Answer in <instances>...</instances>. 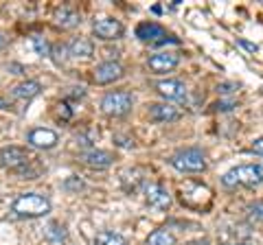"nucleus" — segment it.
Listing matches in <instances>:
<instances>
[{
    "label": "nucleus",
    "mask_w": 263,
    "mask_h": 245,
    "mask_svg": "<svg viewBox=\"0 0 263 245\" xmlns=\"http://www.w3.org/2000/svg\"><path fill=\"white\" fill-rule=\"evenodd\" d=\"M81 160H84L88 167H92V169H108V167H112L114 156H112L110 151L90 149V151H86L84 156H81Z\"/></svg>",
    "instance_id": "13"
},
{
    "label": "nucleus",
    "mask_w": 263,
    "mask_h": 245,
    "mask_svg": "<svg viewBox=\"0 0 263 245\" xmlns=\"http://www.w3.org/2000/svg\"><path fill=\"white\" fill-rule=\"evenodd\" d=\"M252 151L259 153V156H263V138H259V140L252 142Z\"/></svg>",
    "instance_id": "24"
},
{
    "label": "nucleus",
    "mask_w": 263,
    "mask_h": 245,
    "mask_svg": "<svg viewBox=\"0 0 263 245\" xmlns=\"http://www.w3.org/2000/svg\"><path fill=\"white\" fill-rule=\"evenodd\" d=\"M145 195H147V203L154 208H160V210H167L171 206V195L169 191L164 189L160 184H149L145 189Z\"/></svg>",
    "instance_id": "10"
},
{
    "label": "nucleus",
    "mask_w": 263,
    "mask_h": 245,
    "mask_svg": "<svg viewBox=\"0 0 263 245\" xmlns=\"http://www.w3.org/2000/svg\"><path fill=\"white\" fill-rule=\"evenodd\" d=\"M134 105V96L127 90H117V92H108L101 99V110L108 116H125Z\"/></svg>",
    "instance_id": "4"
},
{
    "label": "nucleus",
    "mask_w": 263,
    "mask_h": 245,
    "mask_svg": "<svg viewBox=\"0 0 263 245\" xmlns=\"http://www.w3.org/2000/svg\"><path fill=\"white\" fill-rule=\"evenodd\" d=\"M149 118L156 122H171L180 118V112L167 103H154L149 105Z\"/></svg>",
    "instance_id": "14"
},
{
    "label": "nucleus",
    "mask_w": 263,
    "mask_h": 245,
    "mask_svg": "<svg viewBox=\"0 0 263 245\" xmlns=\"http://www.w3.org/2000/svg\"><path fill=\"white\" fill-rule=\"evenodd\" d=\"M235 245H246V243H235Z\"/></svg>",
    "instance_id": "29"
},
{
    "label": "nucleus",
    "mask_w": 263,
    "mask_h": 245,
    "mask_svg": "<svg viewBox=\"0 0 263 245\" xmlns=\"http://www.w3.org/2000/svg\"><path fill=\"white\" fill-rule=\"evenodd\" d=\"M147 245H176V236L171 234L169 230H154L149 236H147Z\"/></svg>",
    "instance_id": "19"
},
{
    "label": "nucleus",
    "mask_w": 263,
    "mask_h": 245,
    "mask_svg": "<svg viewBox=\"0 0 263 245\" xmlns=\"http://www.w3.org/2000/svg\"><path fill=\"white\" fill-rule=\"evenodd\" d=\"M0 110H9V103H7L5 99H0Z\"/></svg>",
    "instance_id": "27"
},
{
    "label": "nucleus",
    "mask_w": 263,
    "mask_h": 245,
    "mask_svg": "<svg viewBox=\"0 0 263 245\" xmlns=\"http://www.w3.org/2000/svg\"><path fill=\"white\" fill-rule=\"evenodd\" d=\"M215 108H217V110H230V108H233V105H230V103H217Z\"/></svg>",
    "instance_id": "26"
},
{
    "label": "nucleus",
    "mask_w": 263,
    "mask_h": 245,
    "mask_svg": "<svg viewBox=\"0 0 263 245\" xmlns=\"http://www.w3.org/2000/svg\"><path fill=\"white\" fill-rule=\"evenodd\" d=\"M206 165V156L200 149H182L171 158V167L180 173H202Z\"/></svg>",
    "instance_id": "3"
},
{
    "label": "nucleus",
    "mask_w": 263,
    "mask_h": 245,
    "mask_svg": "<svg viewBox=\"0 0 263 245\" xmlns=\"http://www.w3.org/2000/svg\"><path fill=\"white\" fill-rule=\"evenodd\" d=\"M57 140H60V138H57V134L53 132V129L37 127L29 134V145L33 147V149H53V147L57 145Z\"/></svg>",
    "instance_id": "9"
},
{
    "label": "nucleus",
    "mask_w": 263,
    "mask_h": 245,
    "mask_svg": "<svg viewBox=\"0 0 263 245\" xmlns=\"http://www.w3.org/2000/svg\"><path fill=\"white\" fill-rule=\"evenodd\" d=\"M55 20H57V24H60L62 29H72V27H77L79 24V13L72 11L70 7H62V9L57 11Z\"/></svg>",
    "instance_id": "17"
},
{
    "label": "nucleus",
    "mask_w": 263,
    "mask_h": 245,
    "mask_svg": "<svg viewBox=\"0 0 263 245\" xmlns=\"http://www.w3.org/2000/svg\"><path fill=\"white\" fill-rule=\"evenodd\" d=\"M95 243H97V245H127L125 236L119 234V232H114V230H103V232H99V234L95 236Z\"/></svg>",
    "instance_id": "18"
},
{
    "label": "nucleus",
    "mask_w": 263,
    "mask_h": 245,
    "mask_svg": "<svg viewBox=\"0 0 263 245\" xmlns=\"http://www.w3.org/2000/svg\"><path fill=\"white\" fill-rule=\"evenodd\" d=\"M230 88H235L233 84H221V86H217V92H221V94H228V92H233Z\"/></svg>",
    "instance_id": "25"
},
{
    "label": "nucleus",
    "mask_w": 263,
    "mask_h": 245,
    "mask_svg": "<svg viewBox=\"0 0 263 245\" xmlns=\"http://www.w3.org/2000/svg\"><path fill=\"white\" fill-rule=\"evenodd\" d=\"M248 215L254 221H263V201H254L248 206Z\"/></svg>",
    "instance_id": "21"
},
{
    "label": "nucleus",
    "mask_w": 263,
    "mask_h": 245,
    "mask_svg": "<svg viewBox=\"0 0 263 245\" xmlns=\"http://www.w3.org/2000/svg\"><path fill=\"white\" fill-rule=\"evenodd\" d=\"M40 84L37 81H22V84H18L13 90H11V96L13 99H20V101H29L33 99V96L40 94Z\"/></svg>",
    "instance_id": "15"
},
{
    "label": "nucleus",
    "mask_w": 263,
    "mask_h": 245,
    "mask_svg": "<svg viewBox=\"0 0 263 245\" xmlns=\"http://www.w3.org/2000/svg\"><path fill=\"white\" fill-rule=\"evenodd\" d=\"M123 77V66L119 62H103L99 64L97 70H95V81L99 86H105V84H114Z\"/></svg>",
    "instance_id": "7"
},
{
    "label": "nucleus",
    "mask_w": 263,
    "mask_h": 245,
    "mask_svg": "<svg viewBox=\"0 0 263 245\" xmlns=\"http://www.w3.org/2000/svg\"><path fill=\"white\" fill-rule=\"evenodd\" d=\"M11 210L15 217H27V219H35V217H44L51 212V201L37 193H24L20 197H15L11 203Z\"/></svg>",
    "instance_id": "2"
},
{
    "label": "nucleus",
    "mask_w": 263,
    "mask_h": 245,
    "mask_svg": "<svg viewBox=\"0 0 263 245\" xmlns=\"http://www.w3.org/2000/svg\"><path fill=\"white\" fill-rule=\"evenodd\" d=\"M221 184H224L226 189H237V186L252 189V186H259V184H263V167H259V165L233 167L228 173H224Z\"/></svg>",
    "instance_id": "1"
},
{
    "label": "nucleus",
    "mask_w": 263,
    "mask_h": 245,
    "mask_svg": "<svg viewBox=\"0 0 263 245\" xmlns=\"http://www.w3.org/2000/svg\"><path fill=\"white\" fill-rule=\"evenodd\" d=\"M46 236H48L51 241H64V239H66L64 226H60V223H51V226H48V230H46Z\"/></svg>",
    "instance_id": "20"
},
{
    "label": "nucleus",
    "mask_w": 263,
    "mask_h": 245,
    "mask_svg": "<svg viewBox=\"0 0 263 245\" xmlns=\"http://www.w3.org/2000/svg\"><path fill=\"white\" fill-rule=\"evenodd\" d=\"M68 53L75 57V59H90V57H92V42L86 37L72 39L70 46H68Z\"/></svg>",
    "instance_id": "16"
},
{
    "label": "nucleus",
    "mask_w": 263,
    "mask_h": 245,
    "mask_svg": "<svg viewBox=\"0 0 263 245\" xmlns=\"http://www.w3.org/2000/svg\"><path fill=\"white\" fill-rule=\"evenodd\" d=\"M35 160L31 156V151L22 149V147H3L0 149V167L9 169V171H22L27 173L29 165Z\"/></svg>",
    "instance_id": "5"
},
{
    "label": "nucleus",
    "mask_w": 263,
    "mask_h": 245,
    "mask_svg": "<svg viewBox=\"0 0 263 245\" xmlns=\"http://www.w3.org/2000/svg\"><path fill=\"white\" fill-rule=\"evenodd\" d=\"M180 64V57L176 53H156L149 57V68L154 72H171Z\"/></svg>",
    "instance_id": "12"
},
{
    "label": "nucleus",
    "mask_w": 263,
    "mask_h": 245,
    "mask_svg": "<svg viewBox=\"0 0 263 245\" xmlns=\"http://www.w3.org/2000/svg\"><path fill=\"white\" fill-rule=\"evenodd\" d=\"M5 46V39H3V35H0V48H3Z\"/></svg>",
    "instance_id": "28"
},
{
    "label": "nucleus",
    "mask_w": 263,
    "mask_h": 245,
    "mask_svg": "<svg viewBox=\"0 0 263 245\" xmlns=\"http://www.w3.org/2000/svg\"><path fill=\"white\" fill-rule=\"evenodd\" d=\"M92 33L99 37V39H117L123 35V24L114 18H101L92 24Z\"/></svg>",
    "instance_id": "6"
},
{
    "label": "nucleus",
    "mask_w": 263,
    "mask_h": 245,
    "mask_svg": "<svg viewBox=\"0 0 263 245\" xmlns=\"http://www.w3.org/2000/svg\"><path fill=\"white\" fill-rule=\"evenodd\" d=\"M33 46H35V51L42 55V57L51 53V48H48V44H46V39H44V37H40V35L33 37Z\"/></svg>",
    "instance_id": "22"
},
{
    "label": "nucleus",
    "mask_w": 263,
    "mask_h": 245,
    "mask_svg": "<svg viewBox=\"0 0 263 245\" xmlns=\"http://www.w3.org/2000/svg\"><path fill=\"white\" fill-rule=\"evenodd\" d=\"M136 37L141 42H162L167 37V31L156 22H141L136 27Z\"/></svg>",
    "instance_id": "11"
},
{
    "label": "nucleus",
    "mask_w": 263,
    "mask_h": 245,
    "mask_svg": "<svg viewBox=\"0 0 263 245\" xmlns=\"http://www.w3.org/2000/svg\"><path fill=\"white\" fill-rule=\"evenodd\" d=\"M156 90L164 96L167 101H184L186 99V88L178 79H162L156 84Z\"/></svg>",
    "instance_id": "8"
},
{
    "label": "nucleus",
    "mask_w": 263,
    "mask_h": 245,
    "mask_svg": "<svg viewBox=\"0 0 263 245\" xmlns=\"http://www.w3.org/2000/svg\"><path fill=\"white\" fill-rule=\"evenodd\" d=\"M237 46L246 48V51H248V53H257V44H252V42H246V39H237Z\"/></svg>",
    "instance_id": "23"
}]
</instances>
